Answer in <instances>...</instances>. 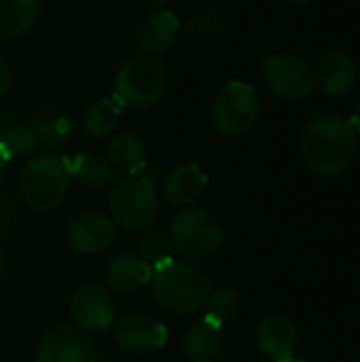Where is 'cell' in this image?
Instances as JSON below:
<instances>
[{
  "mask_svg": "<svg viewBox=\"0 0 360 362\" xmlns=\"http://www.w3.org/2000/svg\"><path fill=\"white\" fill-rule=\"evenodd\" d=\"M240 308H242V301L233 288H219V291H212L206 301V312H208L206 318L223 327L238 318Z\"/></svg>",
  "mask_w": 360,
  "mask_h": 362,
  "instance_id": "25",
  "label": "cell"
},
{
  "mask_svg": "<svg viewBox=\"0 0 360 362\" xmlns=\"http://www.w3.org/2000/svg\"><path fill=\"white\" fill-rule=\"evenodd\" d=\"M13 223V206L8 204V199L0 197V238L8 231Z\"/></svg>",
  "mask_w": 360,
  "mask_h": 362,
  "instance_id": "27",
  "label": "cell"
},
{
  "mask_svg": "<svg viewBox=\"0 0 360 362\" xmlns=\"http://www.w3.org/2000/svg\"><path fill=\"white\" fill-rule=\"evenodd\" d=\"M0 146L4 151V155L8 157V161L11 159H25L36 148V136H34L30 125H23V123L8 125L0 134Z\"/></svg>",
  "mask_w": 360,
  "mask_h": 362,
  "instance_id": "24",
  "label": "cell"
},
{
  "mask_svg": "<svg viewBox=\"0 0 360 362\" xmlns=\"http://www.w3.org/2000/svg\"><path fill=\"white\" fill-rule=\"evenodd\" d=\"M168 85V72L155 55L125 59L115 74V100L121 106L146 108L155 104Z\"/></svg>",
  "mask_w": 360,
  "mask_h": 362,
  "instance_id": "5",
  "label": "cell"
},
{
  "mask_svg": "<svg viewBox=\"0 0 360 362\" xmlns=\"http://www.w3.org/2000/svg\"><path fill=\"white\" fill-rule=\"evenodd\" d=\"M119 117H121V104L115 98L98 100V102H93L85 110V115H83V129L89 136H93V138L108 136L117 127Z\"/></svg>",
  "mask_w": 360,
  "mask_h": 362,
  "instance_id": "23",
  "label": "cell"
},
{
  "mask_svg": "<svg viewBox=\"0 0 360 362\" xmlns=\"http://www.w3.org/2000/svg\"><path fill=\"white\" fill-rule=\"evenodd\" d=\"M257 348L274 362L291 358L295 354L297 341H299V333L295 329V325L280 314H272L265 316L259 327H257Z\"/></svg>",
  "mask_w": 360,
  "mask_h": 362,
  "instance_id": "13",
  "label": "cell"
},
{
  "mask_svg": "<svg viewBox=\"0 0 360 362\" xmlns=\"http://www.w3.org/2000/svg\"><path fill=\"white\" fill-rule=\"evenodd\" d=\"M172 242L189 259H206L223 244V225L206 208L187 206L172 218Z\"/></svg>",
  "mask_w": 360,
  "mask_h": 362,
  "instance_id": "6",
  "label": "cell"
},
{
  "mask_svg": "<svg viewBox=\"0 0 360 362\" xmlns=\"http://www.w3.org/2000/svg\"><path fill=\"white\" fill-rule=\"evenodd\" d=\"M278 362H308V361H303V358H295V356H291V358H284V361H278Z\"/></svg>",
  "mask_w": 360,
  "mask_h": 362,
  "instance_id": "32",
  "label": "cell"
},
{
  "mask_svg": "<svg viewBox=\"0 0 360 362\" xmlns=\"http://www.w3.org/2000/svg\"><path fill=\"white\" fill-rule=\"evenodd\" d=\"M4 274H6V257H4V252L0 248V280L4 278Z\"/></svg>",
  "mask_w": 360,
  "mask_h": 362,
  "instance_id": "31",
  "label": "cell"
},
{
  "mask_svg": "<svg viewBox=\"0 0 360 362\" xmlns=\"http://www.w3.org/2000/svg\"><path fill=\"white\" fill-rule=\"evenodd\" d=\"M66 244L79 255H98L117 238V225L110 216L85 210L74 214L66 225Z\"/></svg>",
  "mask_w": 360,
  "mask_h": 362,
  "instance_id": "11",
  "label": "cell"
},
{
  "mask_svg": "<svg viewBox=\"0 0 360 362\" xmlns=\"http://www.w3.org/2000/svg\"><path fill=\"white\" fill-rule=\"evenodd\" d=\"M95 348L85 331L74 327H53L36 344L34 362H91Z\"/></svg>",
  "mask_w": 360,
  "mask_h": 362,
  "instance_id": "10",
  "label": "cell"
},
{
  "mask_svg": "<svg viewBox=\"0 0 360 362\" xmlns=\"http://www.w3.org/2000/svg\"><path fill=\"white\" fill-rule=\"evenodd\" d=\"M356 151V132L350 121L337 115H325L310 121L301 136V157L306 165L320 176L344 172Z\"/></svg>",
  "mask_w": 360,
  "mask_h": 362,
  "instance_id": "1",
  "label": "cell"
},
{
  "mask_svg": "<svg viewBox=\"0 0 360 362\" xmlns=\"http://www.w3.org/2000/svg\"><path fill=\"white\" fill-rule=\"evenodd\" d=\"M11 89V70L6 66V62L0 57V98Z\"/></svg>",
  "mask_w": 360,
  "mask_h": 362,
  "instance_id": "28",
  "label": "cell"
},
{
  "mask_svg": "<svg viewBox=\"0 0 360 362\" xmlns=\"http://www.w3.org/2000/svg\"><path fill=\"white\" fill-rule=\"evenodd\" d=\"M6 168H8V157L4 155V151H2V146H0V182H2V178H4V174H6Z\"/></svg>",
  "mask_w": 360,
  "mask_h": 362,
  "instance_id": "29",
  "label": "cell"
},
{
  "mask_svg": "<svg viewBox=\"0 0 360 362\" xmlns=\"http://www.w3.org/2000/svg\"><path fill=\"white\" fill-rule=\"evenodd\" d=\"M265 78L274 93L286 100L306 98L316 83L314 68L297 55H272L265 62Z\"/></svg>",
  "mask_w": 360,
  "mask_h": 362,
  "instance_id": "9",
  "label": "cell"
},
{
  "mask_svg": "<svg viewBox=\"0 0 360 362\" xmlns=\"http://www.w3.org/2000/svg\"><path fill=\"white\" fill-rule=\"evenodd\" d=\"M140 257L153 267V272L172 261V242L161 231H151L140 242Z\"/></svg>",
  "mask_w": 360,
  "mask_h": 362,
  "instance_id": "26",
  "label": "cell"
},
{
  "mask_svg": "<svg viewBox=\"0 0 360 362\" xmlns=\"http://www.w3.org/2000/svg\"><path fill=\"white\" fill-rule=\"evenodd\" d=\"M70 161L68 157L47 151L32 157L19 176V193L28 208L49 212L62 204L70 189Z\"/></svg>",
  "mask_w": 360,
  "mask_h": 362,
  "instance_id": "3",
  "label": "cell"
},
{
  "mask_svg": "<svg viewBox=\"0 0 360 362\" xmlns=\"http://www.w3.org/2000/svg\"><path fill=\"white\" fill-rule=\"evenodd\" d=\"M40 17V0H0V36H21Z\"/></svg>",
  "mask_w": 360,
  "mask_h": 362,
  "instance_id": "20",
  "label": "cell"
},
{
  "mask_svg": "<svg viewBox=\"0 0 360 362\" xmlns=\"http://www.w3.org/2000/svg\"><path fill=\"white\" fill-rule=\"evenodd\" d=\"M178 34V17L172 11H155L138 23L136 42L144 51V55H159L176 42Z\"/></svg>",
  "mask_w": 360,
  "mask_h": 362,
  "instance_id": "15",
  "label": "cell"
},
{
  "mask_svg": "<svg viewBox=\"0 0 360 362\" xmlns=\"http://www.w3.org/2000/svg\"><path fill=\"white\" fill-rule=\"evenodd\" d=\"M112 221L125 229H144L159 214L157 180L151 174H127L108 193Z\"/></svg>",
  "mask_w": 360,
  "mask_h": 362,
  "instance_id": "4",
  "label": "cell"
},
{
  "mask_svg": "<svg viewBox=\"0 0 360 362\" xmlns=\"http://www.w3.org/2000/svg\"><path fill=\"white\" fill-rule=\"evenodd\" d=\"M208 187V176L197 163H185L170 170L161 180V197L178 208L191 206L195 199L202 197L204 189Z\"/></svg>",
  "mask_w": 360,
  "mask_h": 362,
  "instance_id": "14",
  "label": "cell"
},
{
  "mask_svg": "<svg viewBox=\"0 0 360 362\" xmlns=\"http://www.w3.org/2000/svg\"><path fill=\"white\" fill-rule=\"evenodd\" d=\"M70 318L85 333H104L115 327L119 310L104 286L83 284L70 297Z\"/></svg>",
  "mask_w": 360,
  "mask_h": 362,
  "instance_id": "8",
  "label": "cell"
},
{
  "mask_svg": "<svg viewBox=\"0 0 360 362\" xmlns=\"http://www.w3.org/2000/svg\"><path fill=\"white\" fill-rule=\"evenodd\" d=\"M32 132L36 136V144L55 151L59 146H64V142L68 140V136L72 134V119H68L62 112L55 110H40L34 115L32 121Z\"/></svg>",
  "mask_w": 360,
  "mask_h": 362,
  "instance_id": "21",
  "label": "cell"
},
{
  "mask_svg": "<svg viewBox=\"0 0 360 362\" xmlns=\"http://www.w3.org/2000/svg\"><path fill=\"white\" fill-rule=\"evenodd\" d=\"M91 362H110V361H98V358H93V361Z\"/></svg>",
  "mask_w": 360,
  "mask_h": 362,
  "instance_id": "34",
  "label": "cell"
},
{
  "mask_svg": "<svg viewBox=\"0 0 360 362\" xmlns=\"http://www.w3.org/2000/svg\"><path fill=\"white\" fill-rule=\"evenodd\" d=\"M316 78L329 95H344L352 89L356 81L354 59L339 49L327 51L318 62Z\"/></svg>",
  "mask_w": 360,
  "mask_h": 362,
  "instance_id": "18",
  "label": "cell"
},
{
  "mask_svg": "<svg viewBox=\"0 0 360 362\" xmlns=\"http://www.w3.org/2000/svg\"><path fill=\"white\" fill-rule=\"evenodd\" d=\"M289 2H293V4H306V2H312V0H289Z\"/></svg>",
  "mask_w": 360,
  "mask_h": 362,
  "instance_id": "33",
  "label": "cell"
},
{
  "mask_svg": "<svg viewBox=\"0 0 360 362\" xmlns=\"http://www.w3.org/2000/svg\"><path fill=\"white\" fill-rule=\"evenodd\" d=\"M108 163L127 174H140L146 165L144 142L136 134H119L108 144Z\"/></svg>",
  "mask_w": 360,
  "mask_h": 362,
  "instance_id": "19",
  "label": "cell"
},
{
  "mask_svg": "<svg viewBox=\"0 0 360 362\" xmlns=\"http://www.w3.org/2000/svg\"><path fill=\"white\" fill-rule=\"evenodd\" d=\"M259 117V98L252 85L229 81L212 104V121L219 134L240 138L252 129Z\"/></svg>",
  "mask_w": 360,
  "mask_h": 362,
  "instance_id": "7",
  "label": "cell"
},
{
  "mask_svg": "<svg viewBox=\"0 0 360 362\" xmlns=\"http://www.w3.org/2000/svg\"><path fill=\"white\" fill-rule=\"evenodd\" d=\"M225 337H223V327L212 322L210 318H199L195 320L182 339L185 354L191 362H214L223 354Z\"/></svg>",
  "mask_w": 360,
  "mask_h": 362,
  "instance_id": "17",
  "label": "cell"
},
{
  "mask_svg": "<svg viewBox=\"0 0 360 362\" xmlns=\"http://www.w3.org/2000/svg\"><path fill=\"white\" fill-rule=\"evenodd\" d=\"M115 341L132 354H149L161 350L168 341V329L161 320L149 314H125L117 318Z\"/></svg>",
  "mask_w": 360,
  "mask_h": 362,
  "instance_id": "12",
  "label": "cell"
},
{
  "mask_svg": "<svg viewBox=\"0 0 360 362\" xmlns=\"http://www.w3.org/2000/svg\"><path fill=\"white\" fill-rule=\"evenodd\" d=\"M104 276L112 291L136 293V291H142L146 284H151L153 267L136 252H121L108 261Z\"/></svg>",
  "mask_w": 360,
  "mask_h": 362,
  "instance_id": "16",
  "label": "cell"
},
{
  "mask_svg": "<svg viewBox=\"0 0 360 362\" xmlns=\"http://www.w3.org/2000/svg\"><path fill=\"white\" fill-rule=\"evenodd\" d=\"M68 161H70L72 176H76L89 189H102L115 176V168L108 163V159L98 157V155L79 153L74 157H68Z\"/></svg>",
  "mask_w": 360,
  "mask_h": 362,
  "instance_id": "22",
  "label": "cell"
},
{
  "mask_svg": "<svg viewBox=\"0 0 360 362\" xmlns=\"http://www.w3.org/2000/svg\"><path fill=\"white\" fill-rule=\"evenodd\" d=\"M151 288L163 310L172 314H193L206 305L212 282L199 265L172 259L153 272Z\"/></svg>",
  "mask_w": 360,
  "mask_h": 362,
  "instance_id": "2",
  "label": "cell"
},
{
  "mask_svg": "<svg viewBox=\"0 0 360 362\" xmlns=\"http://www.w3.org/2000/svg\"><path fill=\"white\" fill-rule=\"evenodd\" d=\"M350 125L354 127V132H360V102L356 104V108H354V115H352V121H350Z\"/></svg>",
  "mask_w": 360,
  "mask_h": 362,
  "instance_id": "30",
  "label": "cell"
}]
</instances>
